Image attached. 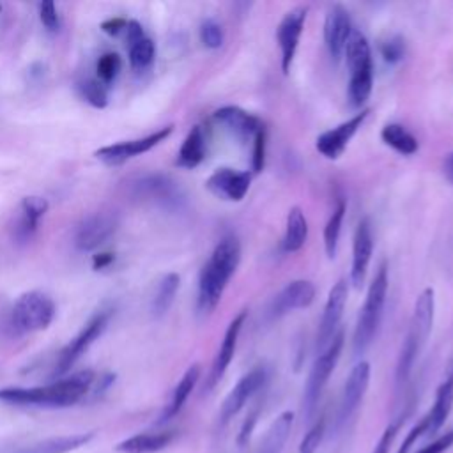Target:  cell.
Returning a JSON list of instances; mask_svg holds the SVG:
<instances>
[{"mask_svg":"<svg viewBox=\"0 0 453 453\" xmlns=\"http://www.w3.org/2000/svg\"><path fill=\"white\" fill-rule=\"evenodd\" d=\"M241 262V242L235 235H225L209 255L198 276L196 310L209 315L219 304L223 292Z\"/></svg>","mask_w":453,"mask_h":453,"instance_id":"cell-1","label":"cell"},{"mask_svg":"<svg viewBox=\"0 0 453 453\" xmlns=\"http://www.w3.org/2000/svg\"><path fill=\"white\" fill-rule=\"evenodd\" d=\"M94 373L90 370L62 377L48 386L34 388H2L0 400L12 405L35 407H69L78 403L92 388Z\"/></svg>","mask_w":453,"mask_h":453,"instance_id":"cell-2","label":"cell"},{"mask_svg":"<svg viewBox=\"0 0 453 453\" xmlns=\"http://www.w3.org/2000/svg\"><path fill=\"white\" fill-rule=\"evenodd\" d=\"M434 315H435V292L432 287H426L419 292V296L414 301L409 331L400 349L396 372H395L396 391H402L411 379L414 363L419 357V352L423 350L432 333Z\"/></svg>","mask_w":453,"mask_h":453,"instance_id":"cell-3","label":"cell"},{"mask_svg":"<svg viewBox=\"0 0 453 453\" xmlns=\"http://www.w3.org/2000/svg\"><path fill=\"white\" fill-rule=\"evenodd\" d=\"M343 55L349 69V103L352 108H361L368 101L373 87L372 48L363 32L352 30Z\"/></svg>","mask_w":453,"mask_h":453,"instance_id":"cell-4","label":"cell"},{"mask_svg":"<svg viewBox=\"0 0 453 453\" xmlns=\"http://www.w3.org/2000/svg\"><path fill=\"white\" fill-rule=\"evenodd\" d=\"M388 285H389L388 265L380 264L368 290H366L365 303L357 315L354 338H352L354 354H363L370 347V343L373 342V338L379 331L382 313H384L386 296H388Z\"/></svg>","mask_w":453,"mask_h":453,"instance_id":"cell-5","label":"cell"},{"mask_svg":"<svg viewBox=\"0 0 453 453\" xmlns=\"http://www.w3.org/2000/svg\"><path fill=\"white\" fill-rule=\"evenodd\" d=\"M343 343H345V333H343V329H338L336 334L333 336V340L327 343V347L324 350H320L317 354V357L311 365V370L308 373L306 386H304V395H303V412H304L306 419H310L317 411V405L320 402L324 388L342 356Z\"/></svg>","mask_w":453,"mask_h":453,"instance_id":"cell-6","label":"cell"},{"mask_svg":"<svg viewBox=\"0 0 453 453\" xmlns=\"http://www.w3.org/2000/svg\"><path fill=\"white\" fill-rule=\"evenodd\" d=\"M55 303L50 296L30 290L18 297L11 310V327L18 334L46 329L55 317Z\"/></svg>","mask_w":453,"mask_h":453,"instance_id":"cell-7","label":"cell"},{"mask_svg":"<svg viewBox=\"0 0 453 453\" xmlns=\"http://www.w3.org/2000/svg\"><path fill=\"white\" fill-rule=\"evenodd\" d=\"M110 317H111V310L97 311L87 322V326L62 349V352L57 359V365H55V373L57 375L65 373L81 357V354H85V350L104 333Z\"/></svg>","mask_w":453,"mask_h":453,"instance_id":"cell-8","label":"cell"},{"mask_svg":"<svg viewBox=\"0 0 453 453\" xmlns=\"http://www.w3.org/2000/svg\"><path fill=\"white\" fill-rule=\"evenodd\" d=\"M306 16H308V7L306 5H297L294 9H290L280 21L278 28H276V41H278V48H280V62H281V71L285 74H288L297 46H299V39L306 23Z\"/></svg>","mask_w":453,"mask_h":453,"instance_id":"cell-9","label":"cell"},{"mask_svg":"<svg viewBox=\"0 0 453 453\" xmlns=\"http://www.w3.org/2000/svg\"><path fill=\"white\" fill-rule=\"evenodd\" d=\"M265 380H267V372L262 366H257L248 373H244L221 403L219 426L228 425V421L239 414V411L248 403V400L262 389Z\"/></svg>","mask_w":453,"mask_h":453,"instance_id":"cell-10","label":"cell"},{"mask_svg":"<svg viewBox=\"0 0 453 453\" xmlns=\"http://www.w3.org/2000/svg\"><path fill=\"white\" fill-rule=\"evenodd\" d=\"M347 296H349V285L345 280H338L326 299L322 319L319 324V333H317V352L324 350L327 343L333 340L336 331L340 329V320L343 317V310L347 304Z\"/></svg>","mask_w":453,"mask_h":453,"instance_id":"cell-11","label":"cell"},{"mask_svg":"<svg viewBox=\"0 0 453 453\" xmlns=\"http://www.w3.org/2000/svg\"><path fill=\"white\" fill-rule=\"evenodd\" d=\"M370 110L363 108L359 113L352 115L350 119L343 120L342 124H338L336 127H331L327 131H324L322 134L317 136L315 140V149L326 157V159H338L343 150L347 149L349 142L352 140V136L357 133V129L365 124V120L368 119Z\"/></svg>","mask_w":453,"mask_h":453,"instance_id":"cell-12","label":"cell"},{"mask_svg":"<svg viewBox=\"0 0 453 453\" xmlns=\"http://www.w3.org/2000/svg\"><path fill=\"white\" fill-rule=\"evenodd\" d=\"M119 218L113 212H94L76 228L74 244L80 251H92L103 246L117 230Z\"/></svg>","mask_w":453,"mask_h":453,"instance_id":"cell-13","label":"cell"},{"mask_svg":"<svg viewBox=\"0 0 453 453\" xmlns=\"http://www.w3.org/2000/svg\"><path fill=\"white\" fill-rule=\"evenodd\" d=\"M172 131H173V126H165V127H161L156 133H150L147 136L101 147V149L96 150V157L108 163V165H120V163H124V161H127L134 156H140V154L150 150L152 147H156L157 143L166 140L172 134Z\"/></svg>","mask_w":453,"mask_h":453,"instance_id":"cell-14","label":"cell"},{"mask_svg":"<svg viewBox=\"0 0 453 453\" xmlns=\"http://www.w3.org/2000/svg\"><path fill=\"white\" fill-rule=\"evenodd\" d=\"M212 119L244 143H253L258 134L265 133L262 120L239 106H221L212 113Z\"/></svg>","mask_w":453,"mask_h":453,"instance_id":"cell-15","label":"cell"},{"mask_svg":"<svg viewBox=\"0 0 453 453\" xmlns=\"http://www.w3.org/2000/svg\"><path fill=\"white\" fill-rule=\"evenodd\" d=\"M370 384V363L368 361H357L343 386L342 400H340V411H338V425H347L356 411L359 409L363 396Z\"/></svg>","mask_w":453,"mask_h":453,"instance_id":"cell-16","label":"cell"},{"mask_svg":"<svg viewBox=\"0 0 453 453\" xmlns=\"http://www.w3.org/2000/svg\"><path fill=\"white\" fill-rule=\"evenodd\" d=\"M250 184H251L250 172H242L228 166L214 170L205 180V188L212 195L226 202H241L246 196Z\"/></svg>","mask_w":453,"mask_h":453,"instance_id":"cell-17","label":"cell"},{"mask_svg":"<svg viewBox=\"0 0 453 453\" xmlns=\"http://www.w3.org/2000/svg\"><path fill=\"white\" fill-rule=\"evenodd\" d=\"M352 30L354 28H352L349 11L340 4L331 5L324 19V42L329 55L334 60H338L343 55Z\"/></svg>","mask_w":453,"mask_h":453,"instance_id":"cell-18","label":"cell"},{"mask_svg":"<svg viewBox=\"0 0 453 453\" xmlns=\"http://www.w3.org/2000/svg\"><path fill=\"white\" fill-rule=\"evenodd\" d=\"M373 253V234L368 218H363L354 232L352 239V264H350V283L359 288L366 278L368 265Z\"/></svg>","mask_w":453,"mask_h":453,"instance_id":"cell-19","label":"cell"},{"mask_svg":"<svg viewBox=\"0 0 453 453\" xmlns=\"http://www.w3.org/2000/svg\"><path fill=\"white\" fill-rule=\"evenodd\" d=\"M317 288L308 280H294L287 283L271 303V315L281 317L294 310L308 308L315 301Z\"/></svg>","mask_w":453,"mask_h":453,"instance_id":"cell-20","label":"cell"},{"mask_svg":"<svg viewBox=\"0 0 453 453\" xmlns=\"http://www.w3.org/2000/svg\"><path fill=\"white\" fill-rule=\"evenodd\" d=\"M134 193L142 198H147L165 207H175L182 202V195L175 186V182L166 175H159V173L140 177L134 182Z\"/></svg>","mask_w":453,"mask_h":453,"instance_id":"cell-21","label":"cell"},{"mask_svg":"<svg viewBox=\"0 0 453 453\" xmlns=\"http://www.w3.org/2000/svg\"><path fill=\"white\" fill-rule=\"evenodd\" d=\"M48 207L50 205L44 196H37V195L25 196L19 203V212L12 225V239L19 244L30 241L39 226V221L46 214Z\"/></svg>","mask_w":453,"mask_h":453,"instance_id":"cell-22","label":"cell"},{"mask_svg":"<svg viewBox=\"0 0 453 453\" xmlns=\"http://www.w3.org/2000/svg\"><path fill=\"white\" fill-rule=\"evenodd\" d=\"M244 320H246V311L242 310L226 326V331L223 334L221 345H219L218 354H216V357L212 361V366H211L207 388H212L216 382H219V379L225 375L226 368L230 366V363L234 359V354H235V349H237V340H239V333L242 329Z\"/></svg>","mask_w":453,"mask_h":453,"instance_id":"cell-23","label":"cell"},{"mask_svg":"<svg viewBox=\"0 0 453 453\" xmlns=\"http://www.w3.org/2000/svg\"><path fill=\"white\" fill-rule=\"evenodd\" d=\"M451 409H453V366L448 370L444 380L439 384L435 391L434 405L425 414L428 421V435L435 434L444 425Z\"/></svg>","mask_w":453,"mask_h":453,"instance_id":"cell-24","label":"cell"},{"mask_svg":"<svg viewBox=\"0 0 453 453\" xmlns=\"http://www.w3.org/2000/svg\"><path fill=\"white\" fill-rule=\"evenodd\" d=\"M205 133L202 126H193L189 133L186 134L179 152H177V166L180 168H195L198 166L207 152V143H205Z\"/></svg>","mask_w":453,"mask_h":453,"instance_id":"cell-25","label":"cell"},{"mask_svg":"<svg viewBox=\"0 0 453 453\" xmlns=\"http://www.w3.org/2000/svg\"><path fill=\"white\" fill-rule=\"evenodd\" d=\"M198 379H200V365L195 363V365H191V366L184 372V375H182L180 380L177 382V386H175V389H173V393H172V398H170L168 405L165 407V411H163V414H161V418H159V423H165V421L172 419L173 416H177V414L180 412V409L184 407V403H186V400L189 398L191 391L195 389Z\"/></svg>","mask_w":453,"mask_h":453,"instance_id":"cell-26","label":"cell"},{"mask_svg":"<svg viewBox=\"0 0 453 453\" xmlns=\"http://www.w3.org/2000/svg\"><path fill=\"white\" fill-rule=\"evenodd\" d=\"M292 425H294V412L283 411L267 428L257 453H283Z\"/></svg>","mask_w":453,"mask_h":453,"instance_id":"cell-27","label":"cell"},{"mask_svg":"<svg viewBox=\"0 0 453 453\" xmlns=\"http://www.w3.org/2000/svg\"><path fill=\"white\" fill-rule=\"evenodd\" d=\"M173 441V432H147L136 434L117 444L120 453H156L165 449Z\"/></svg>","mask_w":453,"mask_h":453,"instance_id":"cell-28","label":"cell"},{"mask_svg":"<svg viewBox=\"0 0 453 453\" xmlns=\"http://www.w3.org/2000/svg\"><path fill=\"white\" fill-rule=\"evenodd\" d=\"M308 239V221L301 207H290L285 221V234L281 241V248L287 253L299 251Z\"/></svg>","mask_w":453,"mask_h":453,"instance_id":"cell-29","label":"cell"},{"mask_svg":"<svg viewBox=\"0 0 453 453\" xmlns=\"http://www.w3.org/2000/svg\"><path fill=\"white\" fill-rule=\"evenodd\" d=\"M92 437H94L92 432L51 437V439H44L41 442L30 444L27 448L19 449L18 453H69L73 449H78V448L85 446Z\"/></svg>","mask_w":453,"mask_h":453,"instance_id":"cell-30","label":"cell"},{"mask_svg":"<svg viewBox=\"0 0 453 453\" xmlns=\"http://www.w3.org/2000/svg\"><path fill=\"white\" fill-rule=\"evenodd\" d=\"M380 138L388 147H391L395 152L402 156H412L418 152L419 147L416 136L407 127L396 122L386 124L380 131Z\"/></svg>","mask_w":453,"mask_h":453,"instance_id":"cell-31","label":"cell"},{"mask_svg":"<svg viewBox=\"0 0 453 453\" xmlns=\"http://www.w3.org/2000/svg\"><path fill=\"white\" fill-rule=\"evenodd\" d=\"M179 287H180V276L177 273H168L159 280L150 301V311L154 317H163L170 310Z\"/></svg>","mask_w":453,"mask_h":453,"instance_id":"cell-32","label":"cell"},{"mask_svg":"<svg viewBox=\"0 0 453 453\" xmlns=\"http://www.w3.org/2000/svg\"><path fill=\"white\" fill-rule=\"evenodd\" d=\"M347 211V202L343 198L338 200L336 207L333 209L326 226H324V250L327 258H334L336 257V250H338V239H340V232H342V223H343V216Z\"/></svg>","mask_w":453,"mask_h":453,"instance_id":"cell-33","label":"cell"},{"mask_svg":"<svg viewBox=\"0 0 453 453\" xmlns=\"http://www.w3.org/2000/svg\"><path fill=\"white\" fill-rule=\"evenodd\" d=\"M156 57V46L150 37H143L133 44H129V64L133 69L142 71L152 64Z\"/></svg>","mask_w":453,"mask_h":453,"instance_id":"cell-34","label":"cell"},{"mask_svg":"<svg viewBox=\"0 0 453 453\" xmlns=\"http://www.w3.org/2000/svg\"><path fill=\"white\" fill-rule=\"evenodd\" d=\"M83 99L94 106V108H104L108 104V92L104 83H101L97 78H88L80 85Z\"/></svg>","mask_w":453,"mask_h":453,"instance_id":"cell-35","label":"cell"},{"mask_svg":"<svg viewBox=\"0 0 453 453\" xmlns=\"http://www.w3.org/2000/svg\"><path fill=\"white\" fill-rule=\"evenodd\" d=\"M120 67H122V60H120V57L117 53L110 51V53L101 55L99 60H97V65H96L97 80L101 83H104V85L111 83L117 78Z\"/></svg>","mask_w":453,"mask_h":453,"instance_id":"cell-36","label":"cell"},{"mask_svg":"<svg viewBox=\"0 0 453 453\" xmlns=\"http://www.w3.org/2000/svg\"><path fill=\"white\" fill-rule=\"evenodd\" d=\"M200 41L209 50L221 48V44L225 41V34H223L221 25L218 21H214V19H205L200 25Z\"/></svg>","mask_w":453,"mask_h":453,"instance_id":"cell-37","label":"cell"},{"mask_svg":"<svg viewBox=\"0 0 453 453\" xmlns=\"http://www.w3.org/2000/svg\"><path fill=\"white\" fill-rule=\"evenodd\" d=\"M324 434H326V419L320 418V419H317V421L310 426V430H308L306 435L303 437L297 453H315L317 448H319L320 442H322Z\"/></svg>","mask_w":453,"mask_h":453,"instance_id":"cell-38","label":"cell"},{"mask_svg":"<svg viewBox=\"0 0 453 453\" xmlns=\"http://www.w3.org/2000/svg\"><path fill=\"white\" fill-rule=\"evenodd\" d=\"M407 414H409V411H405L403 414H400L398 418H395V419L386 426V430H384L382 435L379 437V441H377V444H375V448H373L372 453H389V448H391V444H393V441H395L398 430L402 428V425H403Z\"/></svg>","mask_w":453,"mask_h":453,"instance_id":"cell-39","label":"cell"},{"mask_svg":"<svg viewBox=\"0 0 453 453\" xmlns=\"http://www.w3.org/2000/svg\"><path fill=\"white\" fill-rule=\"evenodd\" d=\"M379 51L380 57L388 62V64H395L398 60H402L403 53H405V44L403 39L398 35H391L386 41H380L379 44Z\"/></svg>","mask_w":453,"mask_h":453,"instance_id":"cell-40","label":"cell"},{"mask_svg":"<svg viewBox=\"0 0 453 453\" xmlns=\"http://www.w3.org/2000/svg\"><path fill=\"white\" fill-rule=\"evenodd\" d=\"M39 19L46 30L57 32L60 27V16L57 5L53 2H41L39 4Z\"/></svg>","mask_w":453,"mask_h":453,"instance_id":"cell-41","label":"cell"},{"mask_svg":"<svg viewBox=\"0 0 453 453\" xmlns=\"http://www.w3.org/2000/svg\"><path fill=\"white\" fill-rule=\"evenodd\" d=\"M453 444V428L444 432L442 435H439L435 441H432L430 444L423 446L419 451L416 453H444L446 449H449Z\"/></svg>","mask_w":453,"mask_h":453,"instance_id":"cell-42","label":"cell"},{"mask_svg":"<svg viewBox=\"0 0 453 453\" xmlns=\"http://www.w3.org/2000/svg\"><path fill=\"white\" fill-rule=\"evenodd\" d=\"M124 30H126V39H127V42H129V44H133V42H136V41H140V39H143V37H145L142 25H140L138 21H134V19L127 21Z\"/></svg>","mask_w":453,"mask_h":453,"instance_id":"cell-43","label":"cell"},{"mask_svg":"<svg viewBox=\"0 0 453 453\" xmlns=\"http://www.w3.org/2000/svg\"><path fill=\"white\" fill-rule=\"evenodd\" d=\"M126 19L122 18H111V19H106L101 23V30L108 35H117L119 32H122L126 28Z\"/></svg>","mask_w":453,"mask_h":453,"instance_id":"cell-44","label":"cell"},{"mask_svg":"<svg viewBox=\"0 0 453 453\" xmlns=\"http://www.w3.org/2000/svg\"><path fill=\"white\" fill-rule=\"evenodd\" d=\"M111 262H113V255L111 253H99V255L94 257L92 265H94L96 271H99V269H104L106 265H110Z\"/></svg>","mask_w":453,"mask_h":453,"instance_id":"cell-45","label":"cell"},{"mask_svg":"<svg viewBox=\"0 0 453 453\" xmlns=\"http://www.w3.org/2000/svg\"><path fill=\"white\" fill-rule=\"evenodd\" d=\"M442 172H444V177L448 179V182L453 186V152H449V154L444 157Z\"/></svg>","mask_w":453,"mask_h":453,"instance_id":"cell-46","label":"cell"},{"mask_svg":"<svg viewBox=\"0 0 453 453\" xmlns=\"http://www.w3.org/2000/svg\"><path fill=\"white\" fill-rule=\"evenodd\" d=\"M0 12H2V5H0Z\"/></svg>","mask_w":453,"mask_h":453,"instance_id":"cell-47","label":"cell"}]
</instances>
